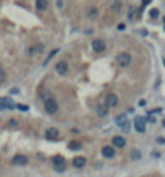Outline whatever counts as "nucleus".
Listing matches in <instances>:
<instances>
[{
	"mask_svg": "<svg viewBox=\"0 0 165 177\" xmlns=\"http://www.w3.org/2000/svg\"><path fill=\"white\" fill-rule=\"evenodd\" d=\"M119 104V97L116 94H107L106 99H104V105L106 107H116Z\"/></svg>",
	"mask_w": 165,
	"mask_h": 177,
	"instance_id": "423d86ee",
	"label": "nucleus"
},
{
	"mask_svg": "<svg viewBox=\"0 0 165 177\" xmlns=\"http://www.w3.org/2000/svg\"><path fill=\"white\" fill-rule=\"evenodd\" d=\"M135 129L138 132H144L146 131V123H144V120H143L141 117H138L135 120Z\"/></svg>",
	"mask_w": 165,
	"mask_h": 177,
	"instance_id": "1a4fd4ad",
	"label": "nucleus"
},
{
	"mask_svg": "<svg viewBox=\"0 0 165 177\" xmlns=\"http://www.w3.org/2000/svg\"><path fill=\"white\" fill-rule=\"evenodd\" d=\"M53 166L58 172H63L64 171V158L63 157H55L53 158Z\"/></svg>",
	"mask_w": 165,
	"mask_h": 177,
	"instance_id": "0eeeda50",
	"label": "nucleus"
},
{
	"mask_svg": "<svg viewBox=\"0 0 165 177\" xmlns=\"http://www.w3.org/2000/svg\"><path fill=\"white\" fill-rule=\"evenodd\" d=\"M6 78V74H5V70L3 69H0V83H3Z\"/></svg>",
	"mask_w": 165,
	"mask_h": 177,
	"instance_id": "412c9836",
	"label": "nucleus"
},
{
	"mask_svg": "<svg viewBox=\"0 0 165 177\" xmlns=\"http://www.w3.org/2000/svg\"><path fill=\"white\" fill-rule=\"evenodd\" d=\"M163 126H165V120H163Z\"/></svg>",
	"mask_w": 165,
	"mask_h": 177,
	"instance_id": "cd10ccee",
	"label": "nucleus"
},
{
	"mask_svg": "<svg viewBox=\"0 0 165 177\" xmlns=\"http://www.w3.org/2000/svg\"><path fill=\"white\" fill-rule=\"evenodd\" d=\"M130 62H132V56L128 54V53H119V54H117V64H119L120 67L130 66Z\"/></svg>",
	"mask_w": 165,
	"mask_h": 177,
	"instance_id": "f257e3e1",
	"label": "nucleus"
},
{
	"mask_svg": "<svg viewBox=\"0 0 165 177\" xmlns=\"http://www.w3.org/2000/svg\"><path fill=\"white\" fill-rule=\"evenodd\" d=\"M159 15H160V13H159V10H151V13H149V16L151 18H159Z\"/></svg>",
	"mask_w": 165,
	"mask_h": 177,
	"instance_id": "aec40b11",
	"label": "nucleus"
},
{
	"mask_svg": "<svg viewBox=\"0 0 165 177\" xmlns=\"http://www.w3.org/2000/svg\"><path fill=\"white\" fill-rule=\"evenodd\" d=\"M35 6H37V10H47V6H48V0H37Z\"/></svg>",
	"mask_w": 165,
	"mask_h": 177,
	"instance_id": "2eb2a0df",
	"label": "nucleus"
},
{
	"mask_svg": "<svg viewBox=\"0 0 165 177\" xmlns=\"http://www.w3.org/2000/svg\"><path fill=\"white\" fill-rule=\"evenodd\" d=\"M130 157H132L133 160H140L141 153H140V150H133V152H132V155H130Z\"/></svg>",
	"mask_w": 165,
	"mask_h": 177,
	"instance_id": "6ab92c4d",
	"label": "nucleus"
},
{
	"mask_svg": "<svg viewBox=\"0 0 165 177\" xmlns=\"http://www.w3.org/2000/svg\"><path fill=\"white\" fill-rule=\"evenodd\" d=\"M69 148H71V150H80L82 144L77 142V140H72V142H69Z\"/></svg>",
	"mask_w": 165,
	"mask_h": 177,
	"instance_id": "dca6fc26",
	"label": "nucleus"
},
{
	"mask_svg": "<svg viewBox=\"0 0 165 177\" xmlns=\"http://www.w3.org/2000/svg\"><path fill=\"white\" fill-rule=\"evenodd\" d=\"M112 144H114V147L122 148V147H125V139L120 137V136H116V137L112 139Z\"/></svg>",
	"mask_w": 165,
	"mask_h": 177,
	"instance_id": "4468645a",
	"label": "nucleus"
},
{
	"mask_svg": "<svg viewBox=\"0 0 165 177\" xmlns=\"http://www.w3.org/2000/svg\"><path fill=\"white\" fill-rule=\"evenodd\" d=\"M56 53H58V49H53V51H52V53H50V54H48V58H47V62H48L50 59H52V58H53V56H55Z\"/></svg>",
	"mask_w": 165,
	"mask_h": 177,
	"instance_id": "393cba45",
	"label": "nucleus"
},
{
	"mask_svg": "<svg viewBox=\"0 0 165 177\" xmlns=\"http://www.w3.org/2000/svg\"><path fill=\"white\" fill-rule=\"evenodd\" d=\"M96 113L99 117H104L106 113H107V109H106V105H98L96 107Z\"/></svg>",
	"mask_w": 165,
	"mask_h": 177,
	"instance_id": "f3484780",
	"label": "nucleus"
},
{
	"mask_svg": "<svg viewBox=\"0 0 165 177\" xmlns=\"http://www.w3.org/2000/svg\"><path fill=\"white\" fill-rule=\"evenodd\" d=\"M0 110H2V109H0Z\"/></svg>",
	"mask_w": 165,
	"mask_h": 177,
	"instance_id": "c85d7f7f",
	"label": "nucleus"
},
{
	"mask_svg": "<svg viewBox=\"0 0 165 177\" xmlns=\"http://www.w3.org/2000/svg\"><path fill=\"white\" fill-rule=\"evenodd\" d=\"M44 107H45L47 113H56V112H58V104H56V101L52 99V97H48L47 101L44 102Z\"/></svg>",
	"mask_w": 165,
	"mask_h": 177,
	"instance_id": "f03ea898",
	"label": "nucleus"
},
{
	"mask_svg": "<svg viewBox=\"0 0 165 177\" xmlns=\"http://www.w3.org/2000/svg\"><path fill=\"white\" fill-rule=\"evenodd\" d=\"M10 128H18V123H16V120H10Z\"/></svg>",
	"mask_w": 165,
	"mask_h": 177,
	"instance_id": "a878e982",
	"label": "nucleus"
},
{
	"mask_svg": "<svg viewBox=\"0 0 165 177\" xmlns=\"http://www.w3.org/2000/svg\"><path fill=\"white\" fill-rule=\"evenodd\" d=\"M16 109H19V110H23V112H26V110H29V107H27V105H23V104H16Z\"/></svg>",
	"mask_w": 165,
	"mask_h": 177,
	"instance_id": "5701e85b",
	"label": "nucleus"
},
{
	"mask_svg": "<svg viewBox=\"0 0 165 177\" xmlns=\"http://www.w3.org/2000/svg\"><path fill=\"white\" fill-rule=\"evenodd\" d=\"M151 3V0H143V5H149Z\"/></svg>",
	"mask_w": 165,
	"mask_h": 177,
	"instance_id": "bb28decb",
	"label": "nucleus"
},
{
	"mask_svg": "<svg viewBox=\"0 0 165 177\" xmlns=\"http://www.w3.org/2000/svg\"><path fill=\"white\" fill-rule=\"evenodd\" d=\"M85 163H87V160H85L83 157H75V158L72 160V164H74L75 168H83Z\"/></svg>",
	"mask_w": 165,
	"mask_h": 177,
	"instance_id": "f8f14e48",
	"label": "nucleus"
},
{
	"mask_svg": "<svg viewBox=\"0 0 165 177\" xmlns=\"http://www.w3.org/2000/svg\"><path fill=\"white\" fill-rule=\"evenodd\" d=\"M47 139H50V140H53V139H58V129H55V128H50V129H47Z\"/></svg>",
	"mask_w": 165,
	"mask_h": 177,
	"instance_id": "ddd939ff",
	"label": "nucleus"
},
{
	"mask_svg": "<svg viewBox=\"0 0 165 177\" xmlns=\"http://www.w3.org/2000/svg\"><path fill=\"white\" fill-rule=\"evenodd\" d=\"M103 155H104L106 158H114V155H116V150H114V147L106 145V147H103Z\"/></svg>",
	"mask_w": 165,
	"mask_h": 177,
	"instance_id": "9b49d317",
	"label": "nucleus"
},
{
	"mask_svg": "<svg viewBox=\"0 0 165 177\" xmlns=\"http://www.w3.org/2000/svg\"><path fill=\"white\" fill-rule=\"evenodd\" d=\"M0 109H8V110H13V109H16V104L13 102L10 97H2V99H0Z\"/></svg>",
	"mask_w": 165,
	"mask_h": 177,
	"instance_id": "20e7f679",
	"label": "nucleus"
},
{
	"mask_svg": "<svg viewBox=\"0 0 165 177\" xmlns=\"http://www.w3.org/2000/svg\"><path fill=\"white\" fill-rule=\"evenodd\" d=\"M120 10H122V3L116 2V3H114V11H120Z\"/></svg>",
	"mask_w": 165,
	"mask_h": 177,
	"instance_id": "b1692460",
	"label": "nucleus"
},
{
	"mask_svg": "<svg viewBox=\"0 0 165 177\" xmlns=\"http://www.w3.org/2000/svg\"><path fill=\"white\" fill-rule=\"evenodd\" d=\"M96 15H98V10H96V8H90V10H88V18H90V19L96 18Z\"/></svg>",
	"mask_w": 165,
	"mask_h": 177,
	"instance_id": "a211bd4d",
	"label": "nucleus"
},
{
	"mask_svg": "<svg viewBox=\"0 0 165 177\" xmlns=\"http://www.w3.org/2000/svg\"><path fill=\"white\" fill-rule=\"evenodd\" d=\"M40 49H44V46H42V45H37V46H35V48H32V49H31V51H29V53H31V54H34V53H37V51H40Z\"/></svg>",
	"mask_w": 165,
	"mask_h": 177,
	"instance_id": "4be33fe9",
	"label": "nucleus"
},
{
	"mask_svg": "<svg viewBox=\"0 0 165 177\" xmlns=\"http://www.w3.org/2000/svg\"><path fill=\"white\" fill-rule=\"evenodd\" d=\"M91 48H93V51L95 53H103L104 49H106V43H104V40H93V43H91Z\"/></svg>",
	"mask_w": 165,
	"mask_h": 177,
	"instance_id": "39448f33",
	"label": "nucleus"
},
{
	"mask_svg": "<svg viewBox=\"0 0 165 177\" xmlns=\"http://www.w3.org/2000/svg\"><path fill=\"white\" fill-rule=\"evenodd\" d=\"M13 164L15 166H26L27 164V158L24 155H16L15 158H13Z\"/></svg>",
	"mask_w": 165,
	"mask_h": 177,
	"instance_id": "9d476101",
	"label": "nucleus"
},
{
	"mask_svg": "<svg viewBox=\"0 0 165 177\" xmlns=\"http://www.w3.org/2000/svg\"><path fill=\"white\" fill-rule=\"evenodd\" d=\"M116 125L119 126V128H122L124 131H128L130 129V123H128V118L125 115H119L116 118Z\"/></svg>",
	"mask_w": 165,
	"mask_h": 177,
	"instance_id": "7ed1b4c3",
	"label": "nucleus"
},
{
	"mask_svg": "<svg viewBox=\"0 0 165 177\" xmlns=\"http://www.w3.org/2000/svg\"><path fill=\"white\" fill-rule=\"evenodd\" d=\"M56 70H58V74H59V75H66V74H67V70H69L67 62H66V61H59L58 64H56Z\"/></svg>",
	"mask_w": 165,
	"mask_h": 177,
	"instance_id": "6e6552de",
	"label": "nucleus"
}]
</instances>
